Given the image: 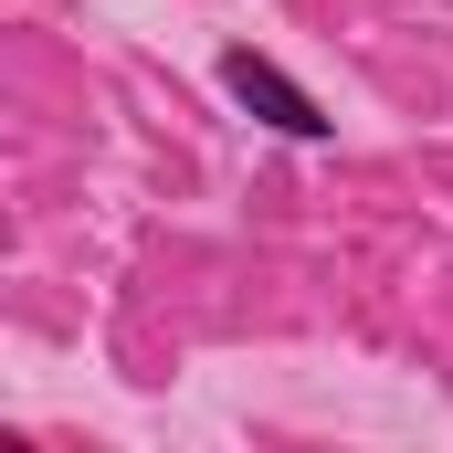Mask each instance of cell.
Segmentation results:
<instances>
[{
    "label": "cell",
    "mask_w": 453,
    "mask_h": 453,
    "mask_svg": "<svg viewBox=\"0 0 453 453\" xmlns=\"http://www.w3.org/2000/svg\"><path fill=\"white\" fill-rule=\"evenodd\" d=\"M222 96L253 116V127H274V137H327V106H317L274 53H253V42H232V53H222Z\"/></svg>",
    "instance_id": "6da1fadb"
}]
</instances>
